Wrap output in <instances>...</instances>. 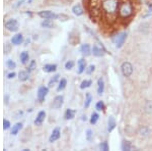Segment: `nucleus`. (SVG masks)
<instances>
[{
	"label": "nucleus",
	"mask_w": 152,
	"mask_h": 151,
	"mask_svg": "<svg viewBox=\"0 0 152 151\" xmlns=\"http://www.w3.org/2000/svg\"><path fill=\"white\" fill-rule=\"evenodd\" d=\"M91 84H92V82L90 81V80H84V81L81 82V84H80V89H85V88H88V87L91 86Z\"/></svg>",
	"instance_id": "nucleus-26"
},
{
	"label": "nucleus",
	"mask_w": 152,
	"mask_h": 151,
	"mask_svg": "<svg viewBox=\"0 0 152 151\" xmlns=\"http://www.w3.org/2000/svg\"><path fill=\"white\" fill-rule=\"evenodd\" d=\"M29 72H27V70H22V72H19V74H18V79L22 82H25L29 79Z\"/></svg>",
	"instance_id": "nucleus-18"
},
{
	"label": "nucleus",
	"mask_w": 152,
	"mask_h": 151,
	"mask_svg": "<svg viewBox=\"0 0 152 151\" xmlns=\"http://www.w3.org/2000/svg\"><path fill=\"white\" fill-rule=\"evenodd\" d=\"M121 72L124 77L129 78L133 74V65L130 62H128V61H125L121 65Z\"/></svg>",
	"instance_id": "nucleus-3"
},
{
	"label": "nucleus",
	"mask_w": 152,
	"mask_h": 151,
	"mask_svg": "<svg viewBox=\"0 0 152 151\" xmlns=\"http://www.w3.org/2000/svg\"><path fill=\"white\" fill-rule=\"evenodd\" d=\"M59 77H60L59 75H55L54 77H53L52 79L50 80V82H49V87H52L53 85H54V84H56V82L59 80Z\"/></svg>",
	"instance_id": "nucleus-31"
},
{
	"label": "nucleus",
	"mask_w": 152,
	"mask_h": 151,
	"mask_svg": "<svg viewBox=\"0 0 152 151\" xmlns=\"http://www.w3.org/2000/svg\"><path fill=\"white\" fill-rule=\"evenodd\" d=\"M43 70H44V72H46V73H53L57 70V65H46L43 68Z\"/></svg>",
	"instance_id": "nucleus-20"
},
{
	"label": "nucleus",
	"mask_w": 152,
	"mask_h": 151,
	"mask_svg": "<svg viewBox=\"0 0 152 151\" xmlns=\"http://www.w3.org/2000/svg\"><path fill=\"white\" fill-rule=\"evenodd\" d=\"M92 53H93L94 56H98V57L103 55V49H101V48H100V47H98L96 45H94L93 48H92Z\"/></svg>",
	"instance_id": "nucleus-21"
},
{
	"label": "nucleus",
	"mask_w": 152,
	"mask_h": 151,
	"mask_svg": "<svg viewBox=\"0 0 152 151\" xmlns=\"http://www.w3.org/2000/svg\"><path fill=\"white\" fill-rule=\"evenodd\" d=\"M98 118H100V115H98V113H93L92 114H91V118H90V123H91V125H95V123H98Z\"/></svg>",
	"instance_id": "nucleus-28"
},
{
	"label": "nucleus",
	"mask_w": 152,
	"mask_h": 151,
	"mask_svg": "<svg viewBox=\"0 0 152 151\" xmlns=\"http://www.w3.org/2000/svg\"><path fill=\"white\" fill-rule=\"evenodd\" d=\"M48 92H49V89H48L47 87H45V86L40 87L39 90H38V99H39V101H40V102L45 101V98H46V96H47Z\"/></svg>",
	"instance_id": "nucleus-6"
},
{
	"label": "nucleus",
	"mask_w": 152,
	"mask_h": 151,
	"mask_svg": "<svg viewBox=\"0 0 152 151\" xmlns=\"http://www.w3.org/2000/svg\"><path fill=\"white\" fill-rule=\"evenodd\" d=\"M92 137H93L92 131H91V130H87V132H86V139H87V141H91V140H92Z\"/></svg>",
	"instance_id": "nucleus-35"
},
{
	"label": "nucleus",
	"mask_w": 152,
	"mask_h": 151,
	"mask_svg": "<svg viewBox=\"0 0 152 151\" xmlns=\"http://www.w3.org/2000/svg\"><path fill=\"white\" fill-rule=\"evenodd\" d=\"M34 68H36V61L32 60L31 63H29V68H27V70H29V72H33Z\"/></svg>",
	"instance_id": "nucleus-36"
},
{
	"label": "nucleus",
	"mask_w": 152,
	"mask_h": 151,
	"mask_svg": "<svg viewBox=\"0 0 152 151\" xmlns=\"http://www.w3.org/2000/svg\"><path fill=\"white\" fill-rule=\"evenodd\" d=\"M119 15L122 19H128L133 15V5L130 1H124L119 4Z\"/></svg>",
	"instance_id": "nucleus-2"
},
{
	"label": "nucleus",
	"mask_w": 152,
	"mask_h": 151,
	"mask_svg": "<svg viewBox=\"0 0 152 151\" xmlns=\"http://www.w3.org/2000/svg\"><path fill=\"white\" fill-rule=\"evenodd\" d=\"M66 85H67L66 79H61V81L59 82V86H58V88H57V91H62L63 89H65Z\"/></svg>",
	"instance_id": "nucleus-27"
},
{
	"label": "nucleus",
	"mask_w": 152,
	"mask_h": 151,
	"mask_svg": "<svg viewBox=\"0 0 152 151\" xmlns=\"http://www.w3.org/2000/svg\"><path fill=\"white\" fill-rule=\"evenodd\" d=\"M6 65H7L9 70H13V68H15V66H16V63L13 60H11V59H9V60H7V62H6Z\"/></svg>",
	"instance_id": "nucleus-32"
},
{
	"label": "nucleus",
	"mask_w": 152,
	"mask_h": 151,
	"mask_svg": "<svg viewBox=\"0 0 152 151\" xmlns=\"http://www.w3.org/2000/svg\"><path fill=\"white\" fill-rule=\"evenodd\" d=\"M45 118H46L45 111H40V113H38V115H37V118L34 120V125L41 126L44 123V121H45Z\"/></svg>",
	"instance_id": "nucleus-9"
},
{
	"label": "nucleus",
	"mask_w": 152,
	"mask_h": 151,
	"mask_svg": "<svg viewBox=\"0 0 152 151\" xmlns=\"http://www.w3.org/2000/svg\"><path fill=\"white\" fill-rule=\"evenodd\" d=\"M103 9L108 19H116L119 9V1L118 0H103Z\"/></svg>",
	"instance_id": "nucleus-1"
},
{
	"label": "nucleus",
	"mask_w": 152,
	"mask_h": 151,
	"mask_svg": "<svg viewBox=\"0 0 152 151\" xmlns=\"http://www.w3.org/2000/svg\"><path fill=\"white\" fill-rule=\"evenodd\" d=\"M22 41H24V37H22V34H16V35H14L11 39V43L14 45H19L22 43Z\"/></svg>",
	"instance_id": "nucleus-12"
},
{
	"label": "nucleus",
	"mask_w": 152,
	"mask_h": 151,
	"mask_svg": "<svg viewBox=\"0 0 152 151\" xmlns=\"http://www.w3.org/2000/svg\"><path fill=\"white\" fill-rule=\"evenodd\" d=\"M41 26L43 27V28H47V29H52L55 27V24L54 22H53L52 20L50 19H46L44 22H42V24H41Z\"/></svg>",
	"instance_id": "nucleus-14"
},
{
	"label": "nucleus",
	"mask_w": 152,
	"mask_h": 151,
	"mask_svg": "<svg viewBox=\"0 0 152 151\" xmlns=\"http://www.w3.org/2000/svg\"><path fill=\"white\" fill-rule=\"evenodd\" d=\"M80 52L83 56H89L91 54L90 51V46L88 44H83L80 47Z\"/></svg>",
	"instance_id": "nucleus-11"
},
{
	"label": "nucleus",
	"mask_w": 152,
	"mask_h": 151,
	"mask_svg": "<svg viewBox=\"0 0 152 151\" xmlns=\"http://www.w3.org/2000/svg\"><path fill=\"white\" fill-rule=\"evenodd\" d=\"M94 68H95V66H94L93 65H89L88 66V68H87V70H86V74H91V73H92L93 72V70H94Z\"/></svg>",
	"instance_id": "nucleus-41"
},
{
	"label": "nucleus",
	"mask_w": 152,
	"mask_h": 151,
	"mask_svg": "<svg viewBox=\"0 0 152 151\" xmlns=\"http://www.w3.org/2000/svg\"><path fill=\"white\" fill-rule=\"evenodd\" d=\"M115 128H116V121H115V118L113 116H110L109 121H108V131L112 132Z\"/></svg>",
	"instance_id": "nucleus-17"
},
{
	"label": "nucleus",
	"mask_w": 152,
	"mask_h": 151,
	"mask_svg": "<svg viewBox=\"0 0 152 151\" xmlns=\"http://www.w3.org/2000/svg\"><path fill=\"white\" fill-rule=\"evenodd\" d=\"M39 15H40L42 19H55V17H57L56 15H55L54 12H52V11L50 10H43V11H40L39 12Z\"/></svg>",
	"instance_id": "nucleus-8"
},
{
	"label": "nucleus",
	"mask_w": 152,
	"mask_h": 151,
	"mask_svg": "<svg viewBox=\"0 0 152 151\" xmlns=\"http://www.w3.org/2000/svg\"><path fill=\"white\" fill-rule=\"evenodd\" d=\"M73 65H74V62L72 60H69L65 63V68L66 70H71L73 68Z\"/></svg>",
	"instance_id": "nucleus-37"
},
{
	"label": "nucleus",
	"mask_w": 152,
	"mask_h": 151,
	"mask_svg": "<svg viewBox=\"0 0 152 151\" xmlns=\"http://www.w3.org/2000/svg\"><path fill=\"white\" fill-rule=\"evenodd\" d=\"M10 128V123L7 120H4L3 121V129L4 130H8Z\"/></svg>",
	"instance_id": "nucleus-39"
},
{
	"label": "nucleus",
	"mask_w": 152,
	"mask_h": 151,
	"mask_svg": "<svg viewBox=\"0 0 152 151\" xmlns=\"http://www.w3.org/2000/svg\"><path fill=\"white\" fill-rule=\"evenodd\" d=\"M91 101H92V97H91V95L89 94V93H87V94H86V99H85V102H84V107H85V108H87V107L90 105Z\"/></svg>",
	"instance_id": "nucleus-29"
},
{
	"label": "nucleus",
	"mask_w": 152,
	"mask_h": 151,
	"mask_svg": "<svg viewBox=\"0 0 152 151\" xmlns=\"http://www.w3.org/2000/svg\"><path fill=\"white\" fill-rule=\"evenodd\" d=\"M75 115V111L73 110V109H67V110L65 111V118L66 120H72L73 118H74Z\"/></svg>",
	"instance_id": "nucleus-24"
},
{
	"label": "nucleus",
	"mask_w": 152,
	"mask_h": 151,
	"mask_svg": "<svg viewBox=\"0 0 152 151\" xmlns=\"http://www.w3.org/2000/svg\"><path fill=\"white\" fill-rule=\"evenodd\" d=\"M69 42L72 45L77 44V43L79 42V37H78V35H73V33H71L70 36H69Z\"/></svg>",
	"instance_id": "nucleus-23"
},
{
	"label": "nucleus",
	"mask_w": 152,
	"mask_h": 151,
	"mask_svg": "<svg viewBox=\"0 0 152 151\" xmlns=\"http://www.w3.org/2000/svg\"><path fill=\"white\" fill-rule=\"evenodd\" d=\"M100 150H103V151H108L109 150V144H108L107 141L103 142V143L100 145Z\"/></svg>",
	"instance_id": "nucleus-33"
},
{
	"label": "nucleus",
	"mask_w": 152,
	"mask_h": 151,
	"mask_svg": "<svg viewBox=\"0 0 152 151\" xmlns=\"http://www.w3.org/2000/svg\"><path fill=\"white\" fill-rule=\"evenodd\" d=\"M11 50V46L10 44H8V43H6V44H4V52H5L6 54H8L9 52H10Z\"/></svg>",
	"instance_id": "nucleus-38"
},
{
	"label": "nucleus",
	"mask_w": 152,
	"mask_h": 151,
	"mask_svg": "<svg viewBox=\"0 0 152 151\" xmlns=\"http://www.w3.org/2000/svg\"><path fill=\"white\" fill-rule=\"evenodd\" d=\"M5 28L8 30V31L11 32H16L18 28H19V24L16 20H9L5 23Z\"/></svg>",
	"instance_id": "nucleus-4"
},
{
	"label": "nucleus",
	"mask_w": 152,
	"mask_h": 151,
	"mask_svg": "<svg viewBox=\"0 0 152 151\" xmlns=\"http://www.w3.org/2000/svg\"><path fill=\"white\" fill-rule=\"evenodd\" d=\"M63 101H64V97L62 95H58L56 96V97L54 98V100H53V107H54L55 109H59L62 107V105H63Z\"/></svg>",
	"instance_id": "nucleus-7"
},
{
	"label": "nucleus",
	"mask_w": 152,
	"mask_h": 151,
	"mask_svg": "<svg viewBox=\"0 0 152 151\" xmlns=\"http://www.w3.org/2000/svg\"><path fill=\"white\" fill-rule=\"evenodd\" d=\"M127 38V33H122L120 34L119 36H117L116 38H113V41L116 43L117 48H121L124 45V42H125Z\"/></svg>",
	"instance_id": "nucleus-5"
},
{
	"label": "nucleus",
	"mask_w": 152,
	"mask_h": 151,
	"mask_svg": "<svg viewBox=\"0 0 152 151\" xmlns=\"http://www.w3.org/2000/svg\"><path fill=\"white\" fill-rule=\"evenodd\" d=\"M60 136H61V133H60V130L57 128V129H55L54 131L52 132V134H51V136L49 138V141L51 142V143H53V142L58 140V139L60 138Z\"/></svg>",
	"instance_id": "nucleus-10"
},
{
	"label": "nucleus",
	"mask_w": 152,
	"mask_h": 151,
	"mask_svg": "<svg viewBox=\"0 0 152 151\" xmlns=\"http://www.w3.org/2000/svg\"><path fill=\"white\" fill-rule=\"evenodd\" d=\"M95 108L98 109V110H100V111L103 110V109H105V104H103V101H98L95 105Z\"/></svg>",
	"instance_id": "nucleus-34"
},
{
	"label": "nucleus",
	"mask_w": 152,
	"mask_h": 151,
	"mask_svg": "<svg viewBox=\"0 0 152 151\" xmlns=\"http://www.w3.org/2000/svg\"><path fill=\"white\" fill-rule=\"evenodd\" d=\"M72 11L73 13H74L75 15H77V17H80V15H83V8L81 7V5L80 4H76V5H74L72 7Z\"/></svg>",
	"instance_id": "nucleus-13"
},
{
	"label": "nucleus",
	"mask_w": 152,
	"mask_h": 151,
	"mask_svg": "<svg viewBox=\"0 0 152 151\" xmlns=\"http://www.w3.org/2000/svg\"><path fill=\"white\" fill-rule=\"evenodd\" d=\"M78 74H82L85 70V66H86V61L83 58L78 60Z\"/></svg>",
	"instance_id": "nucleus-15"
},
{
	"label": "nucleus",
	"mask_w": 152,
	"mask_h": 151,
	"mask_svg": "<svg viewBox=\"0 0 152 151\" xmlns=\"http://www.w3.org/2000/svg\"><path fill=\"white\" fill-rule=\"evenodd\" d=\"M56 17H57V19H59L60 20H69V17L65 15H58Z\"/></svg>",
	"instance_id": "nucleus-40"
},
{
	"label": "nucleus",
	"mask_w": 152,
	"mask_h": 151,
	"mask_svg": "<svg viewBox=\"0 0 152 151\" xmlns=\"http://www.w3.org/2000/svg\"><path fill=\"white\" fill-rule=\"evenodd\" d=\"M29 56L27 51H24L20 53V60H22V62L24 63V65H25V63L29 61Z\"/></svg>",
	"instance_id": "nucleus-25"
},
{
	"label": "nucleus",
	"mask_w": 152,
	"mask_h": 151,
	"mask_svg": "<svg viewBox=\"0 0 152 151\" xmlns=\"http://www.w3.org/2000/svg\"><path fill=\"white\" fill-rule=\"evenodd\" d=\"M103 91H105V82H103V80L101 78H100L98 81V94L101 95L103 93Z\"/></svg>",
	"instance_id": "nucleus-16"
},
{
	"label": "nucleus",
	"mask_w": 152,
	"mask_h": 151,
	"mask_svg": "<svg viewBox=\"0 0 152 151\" xmlns=\"http://www.w3.org/2000/svg\"><path fill=\"white\" fill-rule=\"evenodd\" d=\"M22 123H15L12 127V130H11V135H17V133L22 130Z\"/></svg>",
	"instance_id": "nucleus-22"
},
{
	"label": "nucleus",
	"mask_w": 152,
	"mask_h": 151,
	"mask_svg": "<svg viewBox=\"0 0 152 151\" xmlns=\"http://www.w3.org/2000/svg\"><path fill=\"white\" fill-rule=\"evenodd\" d=\"M122 150H125V151H130L132 149V144H131L130 141H123L122 142V145H121Z\"/></svg>",
	"instance_id": "nucleus-19"
},
{
	"label": "nucleus",
	"mask_w": 152,
	"mask_h": 151,
	"mask_svg": "<svg viewBox=\"0 0 152 151\" xmlns=\"http://www.w3.org/2000/svg\"><path fill=\"white\" fill-rule=\"evenodd\" d=\"M15 77V73H10V74H8V76H7V78L8 79H13V78Z\"/></svg>",
	"instance_id": "nucleus-42"
},
{
	"label": "nucleus",
	"mask_w": 152,
	"mask_h": 151,
	"mask_svg": "<svg viewBox=\"0 0 152 151\" xmlns=\"http://www.w3.org/2000/svg\"><path fill=\"white\" fill-rule=\"evenodd\" d=\"M139 134L141 135V136H147V135L149 134V129L147 127H142V128H140V130H139Z\"/></svg>",
	"instance_id": "nucleus-30"
}]
</instances>
